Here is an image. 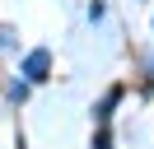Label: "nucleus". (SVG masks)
<instances>
[{"mask_svg": "<svg viewBox=\"0 0 154 149\" xmlns=\"http://www.w3.org/2000/svg\"><path fill=\"white\" fill-rule=\"evenodd\" d=\"M47 70H51V56L42 51V47H38V51H28V61H23V74L38 84V79H47Z\"/></svg>", "mask_w": 154, "mask_h": 149, "instance_id": "1", "label": "nucleus"}]
</instances>
